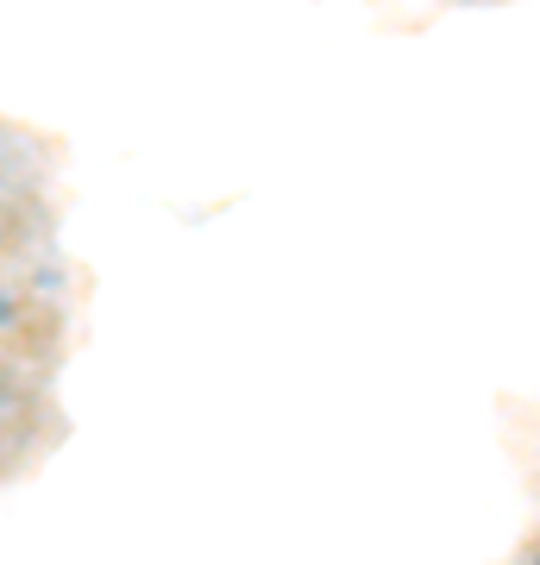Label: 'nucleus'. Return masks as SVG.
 Segmentation results:
<instances>
[{"label":"nucleus","instance_id":"2","mask_svg":"<svg viewBox=\"0 0 540 565\" xmlns=\"http://www.w3.org/2000/svg\"><path fill=\"white\" fill-rule=\"evenodd\" d=\"M534 565H540V559H534Z\"/></svg>","mask_w":540,"mask_h":565},{"label":"nucleus","instance_id":"1","mask_svg":"<svg viewBox=\"0 0 540 565\" xmlns=\"http://www.w3.org/2000/svg\"><path fill=\"white\" fill-rule=\"evenodd\" d=\"M0 321H13V296H0Z\"/></svg>","mask_w":540,"mask_h":565}]
</instances>
